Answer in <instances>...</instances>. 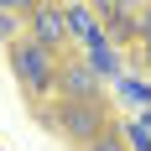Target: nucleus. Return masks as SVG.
Here are the masks:
<instances>
[{"mask_svg":"<svg viewBox=\"0 0 151 151\" xmlns=\"http://www.w3.org/2000/svg\"><path fill=\"white\" fill-rule=\"evenodd\" d=\"M42 120L58 125L68 141L89 146V141H99L109 130V109H104V99H63V104H52V115L42 109Z\"/></svg>","mask_w":151,"mask_h":151,"instance_id":"f257e3e1","label":"nucleus"},{"mask_svg":"<svg viewBox=\"0 0 151 151\" xmlns=\"http://www.w3.org/2000/svg\"><path fill=\"white\" fill-rule=\"evenodd\" d=\"M11 68H16V78H21V89L31 99H47V94L58 89V58L42 52L31 37H16L11 42Z\"/></svg>","mask_w":151,"mask_h":151,"instance_id":"f03ea898","label":"nucleus"},{"mask_svg":"<svg viewBox=\"0 0 151 151\" xmlns=\"http://www.w3.org/2000/svg\"><path fill=\"white\" fill-rule=\"evenodd\" d=\"M31 42L58 58L63 42H68V21H63V5H37L31 11Z\"/></svg>","mask_w":151,"mask_h":151,"instance_id":"7ed1b4c3","label":"nucleus"},{"mask_svg":"<svg viewBox=\"0 0 151 151\" xmlns=\"http://www.w3.org/2000/svg\"><path fill=\"white\" fill-rule=\"evenodd\" d=\"M58 94L63 99H99V78L83 58H63L58 63Z\"/></svg>","mask_w":151,"mask_h":151,"instance_id":"20e7f679","label":"nucleus"},{"mask_svg":"<svg viewBox=\"0 0 151 151\" xmlns=\"http://www.w3.org/2000/svg\"><path fill=\"white\" fill-rule=\"evenodd\" d=\"M63 21H68V37H78L83 47L104 42V26L94 21V11H89V5H63Z\"/></svg>","mask_w":151,"mask_h":151,"instance_id":"39448f33","label":"nucleus"},{"mask_svg":"<svg viewBox=\"0 0 151 151\" xmlns=\"http://www.w3.org/2000/svg\"><path fill=\"white\" fill-rule=\"evenodd\" d=\"M83 63L94 68V78H120V68H125V63H120V52H115L109 42H94L89 52H83Z\"/></svg>","mask_w":151,"mask_h":151,"instance_id":"423d86ee","label":"nucleus"},{"mask_svg":"<svg viewBox=\"0 0 151 151\" xmlns=\"http://www.w3.org/2000/svg\"><path fill=\"white\" fill-rule=\"evenodd\" d=\"M120 99H125V104H141V109H151V89L141 83V78H130V73H120Z\"/></svg>","mask_w":151,"mask_h":151,"instance_id":"0eeeda50","label":"nucleus"},{"mask_svg":"<svg viewBox=\"0 0 151 151\" xmlns=\"http://www.w3.org/2000/svg\"><path fill=\"white\" fill-rule=\"evenodd\" d=\"M120 141H125V151H151V130H141L136 120L120 125Z\"/></svg>","mask_w":151,"mask_h":151,"instance_id":"6e6552de","label":"nucleus"},{"mask_svg":"<svg viewBox=\"0 0 151 151\" xmlns=\"http://www.w3.org/2000/svg\"><path fill=\"white\" fill-rule=\"evenodd\" d=\"M89 151H125V141H120V125H109L99 141H89Z\"/></svg>","mask_w":151,"mask_h":151,"instance_id":"1a4fd4ad","label":"nucleus"},{"mask_svg":"<svg viewBox=\"0 0 151 151\" xmlns=\"http://www.w3.org/2000/svg\"><path fill=\"white\" fill-rule=\"evenodd\" d=\"M136 37L151 47V5H141V11H136Z\"/></svg>","mask_w":151,"mask_h":151,"instance_id":"9d476101","label":"nucleus"},{"mask_svg":"<svg viewBox=\"0 0 151 151\" xmlns=\"http://www.w3.org/2000/svg\"><path fill=\"white\" fill-rule=\"evenodd\" d=\"M0 42H16V16L0 5Z\"/></svg>","mask_w":151,"mask_h":151,"instance_id":"9b49d317","label":"nucleus"},{"mask_svg":"<svg viewBox=\"0 0 151 151\" xmlns=\"http://www.w3.org/2000/svg\"><path fill=\"white\" fill-rule=\"evenodd\" d=\"M146 89H151V83H146Z\"/></svg>","mask_w":151,"mask_h":151,"instance_id":"f8f14e48","label":"nucleus"}]
</instances>
